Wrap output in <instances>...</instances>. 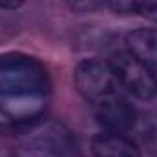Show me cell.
Wrapping results in <instances>:
<instances>
[{
    "instance_id": "obj_5",
    "label": "cell",
    "mask_w": 157,
    "mask_h": 157,
    "mask_svg": "<svg viewBox=\"0 0 157 157\" xmlns=\"http://www.w3.org/2000/svg\"><path fill=\"white\" fill-rule=\"evenodd\" d=\"M91 151L94 157H140L139 146L124 133L102 131L91 139Z\"/></svg>"
},
{
    "instance_id": "obj_1",
    "label": "cell",
    "mask_w": 157,
    "mask_h": 157,
    "mask_svg": "<svg viewBox=\"0 0 157 157\" xmlns=\"http://www.w3.org/2000/svg\"><path fill=\"white\" fill-rule=\"evenodd\" d=\"M50 93L44 65L28 54L8 52L0 59V104L4 122L13 128L41 118Z\"/></svg>"
},
{
    "instance_id": "obj_4",
    "label": "cell",
    "mask_w": 157,
    "mask_h": 157,
    "mask_svg": "<svg viewBox=\"0 0 157 157\" xmlns=\"http://www.w3.org/2000/svg\"><path fill=\"white\" fill-rule=\"evenodd\" d=\"M109 65L117 76V80L129 96L139 100H153L157 96V80L151 70L128 48L113 52L109 56Z\"/></svg>"
},
{
    "instance_id": "obj_6",
    "label": "cell",
    "mask_w": 157,
    "mask_h": 157,
    "mask_svg": "<svg viewBox=\"0 0 157 157\" xmlns=\"http://www.w3.org/2000/svg\"><path fill=\"white\" fill-rule=\"evenodd\" d=\"M126 48L135 54L157 80V30L137 28L126 35Z\"/></svg>"
},
{
    "instance_id": "obj_8",
    "label": "cell",
    "mask_w": 157,
    "mask_h": 157,
    "mask_svg": "<svg viewBox=\"0 0 157 157\" xmlns=\"http://www.w3.org/2000/svg\"><path fill=\"white\" fill-rule=\"evenodd\" d=\"M151 22L157 24V0H148V2H137V13Z\"/></svg>"
},
{
    "instance_id": "obj_7",
    "label": "cell",
    "mask_w": 157,
    "mask_h": 157,
    "mask_svg": "<svg viewBox=\"0 0 157 157\" xmlns=\"http://www.w3.org/2000/svg\"><path fill=\"white\" fill-rule=\"evenodd\" d=\"M142 137L144 142L151 146V150L157 151V117H148L142 126Z\"/></svg>"
},
{
    "instance_id": "obj_3",
    "label": "cell",
    "mask_w": 157,
    "mask_h": 157,
    "mask_svg": "<svg viewBox=\"0 0 157 157\" xmlns=\"http://www.w3.org/2000/svg\"><path fill=\"white\" fill-rule=\"evenodd\" d=\"M15 157H80L70 128L56 118H35L15 128Z\"/></svg>"
},
{
    "instance_id": "obj_2",
    "label": "cell",
    "mask_w": 157,
    "mask_h": 157,
    "mask_svg": "<svg viewBox=\"0 0 157 157\" xmlns=\"http://www.w3.org/2000/svg\"><path fill=\"white\" fill-rule=\"evenodd\" d=\"M74 83L105 131L126 133L137 126V111L129 102V94L117 80L109 61H80L74 68Z\"/></svg>"
}]
</instances>
